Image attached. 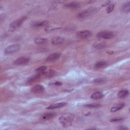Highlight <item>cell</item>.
I'll use <instances>...</instances> for the list:
<instances>
[{
    "label": "cell",
    "mask_w": 130,
    "mask_h": 130,
    "mask_svg": "<svg viewBox=\"0 0 130 130\" xmlns=\"http://www.w3.org/2000/svg\"><path fill=\"white\" fill-rule=\"evenodd\" d=\"M98 9L96 8H89L88 9H86V10L79 13L78 15V17L81 19H84L85 18L87 17L88 16L96 13Z\"/></svg>",
    "instance_id": "3"
},
{
    "label": "cell",
    "mask_w": 130,
    "mask_h": 130,
    "mask_svg": "<svg viewBox=\"0 0 130 130\" xmlns=\"http://www.w3.org/2000/svg\"><path fill=\"white\" fill-rule=\"evenodd\" d=\"M106 44L104 43H97L96 44H94V47L96 49H102L104 47H105Z\"/></svg>",
    "instance_id": "24"
},
{
    "label": "cell",
    "mask_w": 130,
    "mask_h": 130,
    "mask_svg": "<svg viewBox=\"0 0 130 130\" xmlns=\"http://www.w3.org/2000/svg\"><path fill=\"white\" fill-rule=\"evenodd\" d=\"M61 55V53L55 52L53 54H51L49 56H48L47 58V61L48 62H54L57 60H58L60 58Z\"/></svg>",
    "instance_id": "10"
},
{
    "label": "cell",
    "mask_w": 130,
    "mask_h": 130,
    "mask_svg": "<svg viewBox=\"0 0 130 130\" xmlns=\"http://www.w3.org/2000/svg\"><path fill=\"white\" fill-rule=\"evenodd\" d=\"M85 106L88 108H98L101 106V105L99 104H90L85 105Z\"/></svg>",
    "instance_id": "25"
},
{
    "label": "cell",
    "mask_w": 130,
    "mask_h": 130,
    "mask_svg": "<svg viewBox=\"0 0 130 130\" xmlns=\"http://www.w3.org/2000/svg\"><path fill=\"white\" fill-rule=\"evenodd\" d=\"M74 117L75 116L73 113H64L60 117L59 121L64 127H69L72 125L73 120H74Z\"/></svg>",
    "instance_id": "1"
},
{
    "label": "cell",
    "mask_w": 130,
    "mask_h": 130,
    "mask_svg": "<svg viewBox=\"0 0 130 130\" xmlns=\"http://www.w3.org/2000/svg\"><path fill=\"white\" fill-rule=\"evenodd\" d=\"M65 7L68 9H75L79 8L80 6V4L77 2H72L67 4H66L64 5Z\"/></svg>",
    "instance_id": "8"
},
{
    "label": "cell",
    "mask_w": 130,
    "mask_h": 130,
    "mask_svg": "<svg viewBox=\"0 0 130 130\" xmlns=\"http://www.w3.org/2000/svg\"><path fill=\"white\" fill-rule=\"evenodd\" d=\"M107 65V62H106L105 61H100L97 62L95 65V67L97 69H100V68H102L105 67Z\"/></svg>",
    "instance_id": "19"
},
{
    "label": "cell",
    "mask_w": 130,
    "mask_h": 130,
    "mask_svg": "<svg viewBox=\"0 0 130 130\" xmlns=\"http://www.w3.org/2000/svg\"><path fill=\"white\" fill-rule=\"evenodd\" d=\"M54 75H55V72L52 70H51L49 71L48 73L47 74V77H49V78H51V77L54 76Z\"/></svg>",
    "instance_id": "28"
},
{
    "label": "cell",
    "mask_w": 130,
    "mask_h": 130,
    "mask_svg": "<svg viewBox=\"0 0 130 130\" xmlns=\"http://www.w3.org/2000/svg\"><path fill=\"white\" fill-rule=\"evenodd\" d=\"M49 22L48 21H43L42 22H37L32 24V27L35 28L45 27L48 25Z\"/></svg>",
    "instance_id": "14"
},
{
    "label": "cell",
    "mask_w": 130,
    "mask_h": 130,
    "mask_svg": "<svg viewBox=\"0 0 130 130\" xmlns=\"http://www.w3.org/2000/svg\"><path fill=\"white\" fill-rule=\"evenodd\" d=\"M50 85H53V86H61L62 85V83L60 82V81H55L54 83H52L50 84Z\"/></svg>",
    "instance_id": "29"
},
{
    "label": "cell",
    "mask_w": 130,
    "mask_h": 130,
    "mask_svg": "<svg viewBox=\"0 0 130 130\" xmlns=\"http://www.w3.org/2000/svg\"><path fill=\"white\" fill-rule=\"evenodd\" d=\"M106 82V80L104 78H98L96 79L93 81V82L95 83L101 84Z\"/></svg>",
    "instance_id": "23"
},
{
    "label": "cell",
    "mask_w": 130,
    "mask_h": 130,
    "mask_svg": "<svg viewBox=\"0 0 130 130\" xmlns=\"http://www.w3.org/2000/svg\"><path fill=\"white\" fill-rule=\"evenodd\" d=\"M129 95V92L127 89H123V90L120 91L118 94L117 97L119 98H124L126 97Z\"/></svg>",
    "instance_id": "16"
},
{
    "label": "cell",
    "mask_w": 130,
    "mask_h": 130,
    "mask_svg": "<svg viewBox=\"0 0 130 130\" xmlns=\"http://www.w3.org/2000/svg\"><path fill=\"white\" fill-rule=\"evenodd\" d=\"M20 49V45L19 44H13L6 47L5 49V53L6 54H12L18 51Z\"/></svg>",
    "instance_id": "5"
},
{
    "label": "cell",
    "mask_w": 130,
    "mask_h": 130,
    "mask_svg": "<svg viewBox=\"0 0 130 130\" xmlns=\"http://www.w3.org/2000/svg\"><path fill=\"white\" fill-rule=\"evenodd\" d=\"M47 41L46 39L42 38H37L35 40V43L37 44H43L45 43Z\"/></svg>",
    "instance_id": "21"
},
{
    "label": "cell",
    "mask_w": 130,
    "mask_h": 130,
    "mask_svg": "<svg viewBox=\"0 0 130 130\" xmlns=\"http://www.w3.org/2000/svg\"><path fill=\"white\" fill-rule=\"evenodd\" d=\"M67 104V103L66 102H62V103H59L56 104H53L52 105H50L48 107L46 108L47 109H54L56 108H61L62 107H64Z\"/></svg>",
    "instance_id": "13"
},
{
    "label": "cell",
    "mask_w": 130,
    "mask_h": 130,
    "mask_svg": "<svg viewBox=\"0 0 130 130\" xmlns=\"http://www.w3.org/2000/svg\"><path fill=\"white\" fill-rule=\"evenodd\" d=\"M45 90L44 87L40 84H37L32 87L31 89V91L34 93H41Z\"/></svg>",
    "instance_id": "9"
},
{
    "label": "cell",
    "mask_w": 130,
    "mask_h": 130,
    "mask_svg": "<svg viewBox=\"0 0 130 130\" xmlns=\"http://www.w3.org/2000/svg\"><path fill=\"white\" fill-rule=\"evenodd\" d=\"M118 129H119V130H128V129L125 126H120L118 128Z\"/></svg>",
    "instance_id": "30"
},
{
    "label": "cell",
    "mask_w": 130,
    "mask_h": 130,
    "mask_svg": "<svg viewBox=\"0 0 130 130\" xmlns=\"http://www.w3.org/2000/svg\"><path fill=\"white\" fill-rule=\"evenodd\" d=\"M103 97H104V95L102 93L96 92V93L93 94L91 95V98L92 99L98 100V99H101L103 98Z\"/></svg>",
    "instance_id": "15"
},
{
    "label": "cell",
    "mask_w": 130,
    "mask_h": 130,
    "mask_svg": "<svg viewBox=\"0 0 130 130\" xmlns=\"http://www.w3.org/2000/svg\"><path fill=\"white\" fill-rule=\"evenodd\" d=\"M124 120V118L122 117H116L112 118L110 120V122L111 123H117V122H120L123 121Z\"/></svg>",
    "instance_id": "26"
},
{
    "label": "cell",
    "mask_w": 130,
    "mask_h": 130,
    "mask_svg": "<svg viewBox=\"0 0 130 130\" xmlns=\"http://www.w3.org/2000/svg\"><path fill=\"white\" fill-rule=\"evenodd\" d=\"M92 35V32L89 31H80L77 32L76 36L78 38L80 39H86L91 37Z\"/></svg>",
    "instance_id": "6"
},
{
    "label": "cell",
    "mask_w": 130,
    "mask_h": 130,
    "mask_svg": "<svg viewBox=\"0 0 130 130\" xmlns=\"http://www.w3.org/2000/svg\"><path fill=\"white\" fill-rule=\"evenodd\" d=\"M41 74H39V73H37V74H36V75H35L34 76H32V77H30L28 79V80L27 81V83H29V84H30V83H32V82H35V81L36 80H37L41 76Z\"/></svg>",
    "instance_id": "17"
},
{
    "label": "cell",
    "mask_w": 130,
    "mask_h": 130,
    "mask_svg": "<svg viewBox=\"0 0 130 130\" xmlns=\"http://www.w3.org/2000/svg\"><path fill=\"white\" fill-rule=\"evenodd\" d=\"M64 42V38L62 37H55L51 40V43L53 45H59Z\"/></svg>",
    "instance_id": "12"
},
{
    "label": "cell",
    "mask_w": 130,
    "mask_h": 130,
    "mask_svg": "<svg viewBox=\"0 0 130 130\" xmlns=\"http://www.w3.org/2000/svg\"><path fill=\"white\" fill-rule=\"evenodd\" d=\"M55 115H56V114L54 112L46 113L43 114L41 116V118L44 120H47L52 119V118L54 117Z\"/></svg>",
    "instance_id": "11"
},
{
    "label": "cell",
    "mask_w": 130,
    "mask_h": 130,
    "mask_svg": "<svg viewBox=\"0 0 130 130\" xmlns=\"http://www.w3.org/2000/svg\"><path fill=\"white\" fill-rule=\"evenodd\" d=\"M116 35L115 32L111 31H102L97 35V37L105 39H110L114 37Z\"/></svg>",
    "instance_id": "4"
},
{
    "label": "cell",
    "mask_w": 130,
    "mask_h": 130,
    "mask_svg": "<svg viewBox=\"0 0 130 130\" xmlns=\"http://www.w3.org/2000/svg\"><path fill=\"white\" fill-rule=\"evenodd\" d=\"M125 106V104L124 103H120L119 104H118V105L114 107H113L111 108L110 111L112 112H116L119 110H120L121 109L123 108Z\"/></svg>",
    "instance_id": "18"
},
{
    "label": "cell",
    "mask_w": 130,
    "mask_h": 130,
    "mask_svg": "<svg viewBox=\"0 0 130 130\" xmlns=\"http://www.w3.org/2000/svg\"><path fill=\"white\" fill-rule=\"evenodd\" d=\"M30 58L28 57H21L16 60L14 63L16 65H22L28 64L30 61Z\"/></svg>",
    "instance_id": "7"
},
{
    "label": "cell",
    "mask_w": 130,
    "mask_h": 130,
    "mask_svg": "<svg viewBox=\"0 0 130 130\" xmlns=\"http://www.w3.org/2000/svg\"><path fill=\"white\" fill-rule=\"evenodd\" d=\"M27 18V17L26 16H23V17H21V18L17 19L12 22L10 24L9 31L10 32H13L17 29H18L21 25L22 23L26 20Z\"/></svg>",
    "instance_id": "2"
},
{
    "label": "cell",
    "mask_w": 130,
    "mask_h": 130,
    "mask_svg": "<svg viewBox=\"0 0 130 130\" xmlns=\"http://www.w3.org/2000/svg\"><path fill=\"white\" fill-rule=\"evenodd\" d=\"M114 4H111L109 5V6L107 7V13H111L114 9Z\"/></svg>",
    "instance_id": "27"
},
{
    "label": "cell",
    "mask_w": 130,
    "mask_h": 130,
    "mask_svg": "<svg viewBox=\"0 0 130 130\" xmlns=\"http://www.w3.org/2000/svg\"><path fill=\"white\" fill-rule=\"evenodd\" d=\"M130 10V2L128 1L122 7V10L125 13H129Z\"/></svg>",
    "instance_id": "20"
},
{
    "label": "cell",
    "mask_w": 130,
    "mask_h": 130,
    "mask_svg": "<svg viewBox=\"0 0 130 130\" xmlns=\"http://www.w3.org/2000/svg\"><path fill=\"white\" fill-rule=\"evenodd\" d=\"M46 68H47V67L46 66H42V67H41L37 69L35 71L37 72V73H39V74H43V73H44V72L46 70Z\"/></svg>",
    "instance_id": "22"
}]
</instances>
